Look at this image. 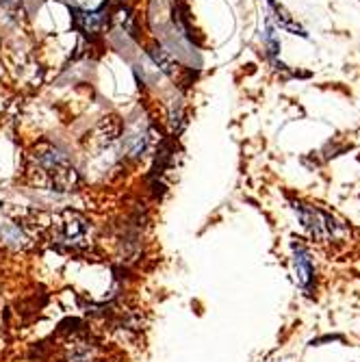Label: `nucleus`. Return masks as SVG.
Here are the masks:
<instances>
[{
  "label": "nucleus",
  "instance_id": "20e7f679",
  "mask_svg": "<svg viewBox=\"0 0 360 362\" xmlns=\"http://www.w3.org/2000/svg\"><path fill=\"white\" fill-rule=\"evenodd\" d=\"M76 20H79V26L85 33H95L98 28L103 26V16L100 13H79Z\"/></svg>",
  "mask_w": 360,
  "mask_h": 362
},
{
  "label": "nucleus",
  "instance_id": "f257e3e1",
  "mask_svg": "<svg viewBox=\"0 0 360 362\" xmlns=\"http://www.w3.org/2000/svg\"><path fill=\"white\" fill-rule=\"evenodd\" d=\"M296 211L300 215L302 226L308 230L317 243H341L345 239V226L339 223L330 213L308 204H296Z\"/></svg>",
  "mask_w": 360,
  "mask_h": 362
},
{
  "label": "nucleus",
  "instance_id": "f03ea898",
  "mask_svg": "<svg viewBox=\"0 0 360 362\" xmlns=\"http://www.w3.org/2000/svg\"><path fill=\"white\" fill-rule=\"evenodd\" d=\"M59 228H61V233H59L61 241L70 243V245H81L89 233L87 221L79 213H72V211L63 215V219L59 221Z\"/></svg>",
  "mask_w": 360,
  "mask_h": 362
},
{
  "label": "nucleus",
  "instance_id": "39448f33",
  "mask_svg": "<svg viewBox=\"0 0 360 362\" xmlns=\"http://www.w3.org/2000/svg\"><path fill=\"white\" fill-rule=\"evenodd\" d=\"M0 5L7 7V9H16L20 5V0H0Z\"/></svg>",
  "mask_w": 360,
  "mask_h": 362
},
{
  "label": "nucleus",
  "instance_id": "7ed1b4c3",
  "mask_svg": "<svg viewBox=\"0 0 360 362\" xmlns=\"http://www.w3.org/2000/svg\"><path fill=\"white\" fill-rule=\"evenodd\" d=\"M293 269H296L298 286L304 288V291H310V286L315 282V267H313L310 254L302 245L293 247Z\"/></svg>",
  "mask_w": 360,
  "mask_h": 362
}]
</instances>
